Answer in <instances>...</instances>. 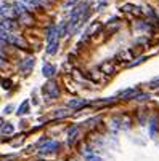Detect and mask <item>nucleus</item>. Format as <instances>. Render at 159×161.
I'll use <instances>...</instances> for the list:
<instances>
[{
    "label": "nucleus",
    "instance_id": "5",
    "mask_svg": "<svg viewBox=\"0 0 159 161\" xmlns=\"http://www.w3.org/2000/svg\"><path fill=\"white\" fill-rule=\"evenodd\" d=\"M87 102L84 101V99H72V101L67 104V107L69 108H74V110H80L82 107H85Z\"/></svg>",
    "mask_w": 159,
    "mask_h": 161
},
{
    "label": "nucleus",
    "instance_id": "16",
    "mask_svg": "<svg viewBox=\"0 0 159 161\" xmlns=\"http://www.w3.org/2000/svg\"><path fill=\"white\" fill-rule=\"evenodd\" d=\"M77 2H79V0H69V2L64 3V8H71V6L77 5Z\"/></svg>",
    "mask_w": 159,
    "mask_h": 161
},
{
    "label": "nucleus",
    "instance_id": "12",
    "mask_svg": "<svg viewBox=\"0 0 159 161\" xmlns=\"http://www.w3.org/2000/svg\"><path fill=\"white\" fill-rule=\"evenodd\" d=\"M119 59H122V61H130V59H132V51H128V50L122 51V53L119 54Z\"/></svg>",
    "mask_w": 159,
    "mask_h": 161
},
{
    "label": "nucleus",
    "instance_id": "9",
    "mask_svg": "<svg viewBox=\"0 0 159 161\" xmlns=\"http://www.w3.org/2000/svg\"><path fill=\"white\" fill-rule=\"evenodd\" d=\"M58 45H60V38L53 40V42H48V48H47V53L48 54H55L58 51Z\"/></svg>",
    "mask_w": 159,
    "mask_h": 161
},
{
    "label": "nucleus",
    "instance_id": "8",
    "mask_svg": "<svg viewBox=\"0 0 159 161\" xmlns=\"http://www.w3.org/2000/svg\"><path fill=\"white\" fill-rule=\"evenodd\" d=\"M32 67H34V57H26L21 62V70H24V72H31Z\"/></svg>",
    "mask_w": 159,
    "mask_h": 161
},
{
    "label": "nucleus",
    "instance_id": "7",
    "mask_svg": "<svg viewBox=\"0 0 159 161\" xmlns=\"http://www.w3.org/2000/svg\"><path fill=\"white\" fill-rule=\"evenodd\" d=\"M45 91H48L53 99H56L60 96V90H58V86H56V83H48L45 86Z\"/></svg>",
    "mask_w": 159,
    "mask_h": 161
},
{
    "label": "nucleus",
    "instance_id": "2",
    "mask_svg": "<svg viewBox=\"0 0 159 161\" xmlns=\"http://www.w3.org/2000/svg\"><path fill=\"white\" fill-rule=\"evenodd\" d=\"M18 29V24H16L13 19H5L0 21V30H5V32H15Z\"/></svg>",
    "mask_w": 159,
    "mask_h": 161
},
{
    "label": "nucleus",
    "instance_id": "18",
    "mask_svg": "<svg viewBox=\"0 0 159 161\" xmlns=\"http://www.w3.org/2000/svg\"><path fill=\"white\" fill-rule=\"evenodd\" d=\"M87 161H101V158H98V156H95V155L92 153V155L87 156Z\"/></svg>",
    "mask_w": 159,
    "mask_h": 161
},
{
    "label": "nucleus",
    "instance_id": "15",
    "mask_svg": "<svg viewBox=\"0 0 159 161\" xmlns=\"http://www.w3.org/2000/svg\"><path fill=\"white\" fill-rule=\"evenodd\" d=\"M145 59H146V57H143V56H141V57H138V59L137 61H133V62H130V64H128V67H133V66H138V64H140V62H143V61Z\"/></svg>",
    "mask_w": 159,
    "mask_h": 161
},
{
    "label": "nucleus",
    "instance_id": "19",
    "mask_svg": "<svg viewBox=\"0 0 159 161\" xmlns=\"http://www.w3.org/2000/svg\"><path fill=\"white\" fill-rule=\"evenodd\" d=\"M66 115H67V112H58L55 116H56V118H63V116H66Z\"/></svg>",
    "mask_w": 159,
    "mask_h": 161
},
{
    "label": "nucleus",
    "instance_id": "17",
    "mask_svg": "<svg viewBox=\"0 0 159 161\" xmlns=\"http://www.w3.org/2000/svg\"><path fill=\"white\" fill-rule=\"evenodd\" d=\"M11 131H13V125H6L5 128H3L2 132H3V134H8V132H11Z\"/></svg>",
    "mask_w": 159,
    "mask_h": 161
},
{
    "label": "nucleus",
    "instance_id": "6",
    "mask_svg": "<svg viewBox=\"0 0 159 161\" xmlns=\"http://www.w3.org/2000/svg\"><path fill=\"white\" fill-rule=\"evenodd\" d=\"M114 72H116V66L111 61L101 64V74H114Z\"/></svg>",
    "mask_w": 159,
    "mask_h": 161
},
{
    "label": "nucleus",
    "instance_id": "13",
    "mask_svg": "<svg viewBox=\"0 0 159 161\" xmlns=\"http://www.w3.org/2000/svg\"><path fill=\"white\" fill-rule=\"evenodd\" d=\"M156 129H158V120L154 118V120H151V129H150V132H151V136H156Z\"/></svg>",
    "mask_w": 159,
    "mask_h": 161
},
{
    "label": "nucleus",
    "instance_id": "23",
    "mask_svg": "<svg viewBox=\"0 0 159 161\" xmlns=\"http://www.w3.org/2000/svg\"><path fill=\"white\" fill-rule=\"evenodd\" d=\"M2 126H3V120L0 118V128H2Z\"/></svg>",
    "mask_w": 159,
    "mask_h": 161
},
{
    "label": "nucleus",
    "instance_id": "4",
    "mask_svg": "<svg viewBox=\"0 0 159 161\" xmlns=\"http://www.w3.org/2000/svg\"><path fill=\"white\" fill-rule=\"evenodd\" d=\"M58 147H60L58 142H55V140H53V142H52V140H48L45 145H40L39 150H40L42 153H48V152H53V150H56Z\"/></svg>",
    "mask_w": 159,
    "mask_h": 161
},
{
    "label": "nucleus",
    "instance_id": "10",
    "mask_svg": "<svg viewBox=\"0 0 159 161\" xmlns=\"http://www.w3.org/2000/svg\"><path fill=\"white\" fill-rule=\"evenodd\" d=\"M55 72H56L55 66H50V64H45V66H43V75H45L47 78H52L53 75H55Z\"/></svg>",
    "mask_w": 159,
    "mask_h": 161
},
{
    "label": "nucleus",
    "instance_id": "14",
    "mask_svg": "<svg viewBox=\"0 0 159 161\" xmlns=\"http://www.w3.org/2000/svg\"><path fill=\"white\" fill-rule=\"evenodd\" d=\"M28 108H29V104H28V102H23L21 107H19V110H18V115L26 113V112H28Z\"/></svg>",
    "mask_w": 159,
    "mask_h": 161
},
{
    "label": "nucleus",
    "instance_id": "1",
    "mask_svg": "<svg viewBox=\"0 0 159 161\" xmlns=\"http://www.w3.org/2000/svg\"><path fill=\"white\" fill-rule=\"evenodd\" d=\"M0 15H2L5 19H15V18H18V11H16V8H13V6H10V5L0 6Z\"/></svg>",
    "mask_w": 159,
    "mask_h": 161
},
{
    "label": "nucleus",
    "instance_id": "3",
    "mask_svg": "<svg viewBox=\"0 0 159 161\" xmlns=\"http://www.w3.org/2000/svg\"><path fill=\"white\" fill-rule=\"evenodd\" d=\"M18 18H19V21H21L23 26H32V24H34V16L31 15V11L21 13Z\"/></svg>",
    "mask_w": 159,
    "mask_h": 161
},
{
    "label": "nucleus",
    "instance_id": "21",
    "mask_svg": "<svg viewBox=\"0 0 159 161\" xmlns=\"http://www.w3.org/2000/svg\"><path fill=\"white\" fill-rule=\"evenodd\" d=\"M159 86V80H156V81H153V83H151V88H158Z\"/></svg>",
    "mask_w": 159,
    "mask_h": 161
},
{
    "label": "nucleus",
    "instance_id": "11",
    "mask_svg": "<svg viewBox=\"0 0 159 161\" xmlns=\"http://www.w3.org/2000/svg\"><path fill=\"white\" fill-rule=\"evenodd\" d=\"M133 96H137V90H126L121 92V97H124V99H132Z\"/></svg>",
    "mask_w": 159,
    "mask_h": 161
},
{
    "label": "nucleus",
    "instance_id": "22",
    "mask_svg": "<svg viewBox=\"0 0 159 161\" xmlns=\"http://www.w3.org/2000/svg\"><path fill=\"white\" fill-rule=\"evenodd\" d=\"M3 88H10V81L8 80H3Z\"/></svg>",
    "mask_w": 159,
    "mask_h": 161
},
{
    "label": "nucleus",
    "instance_id": "20",
    "mask_svg": "<svg viewBox=\"0 0 159 161\" xmlns=\"http://www.w3.org/2000/svg\"><path fill=\"white\" fill-rule=\"evenodd\" d=\"M148 97H150L148 94H138V97H137V99H140V101H145V99H148Z\"/></svg>",
    "mask_w": 159,
    "mask_h": 161
}]
</instances>
